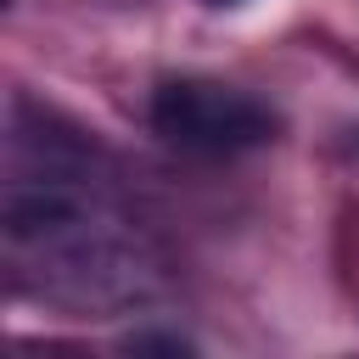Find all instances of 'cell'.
Listing matches in <instances>:
<instances>
[{"mask_svg": "<svg viewBox=\"0 0 359 359\" xmlns=\"http://www.w3.org/2000/svg\"><path fill=\"white\" fill-rule=\"evenodd\" d=\"M151 129L180 146V151H202V157H230V151H252L264 140H275L280 118L219 79H163L151 90Z\"/></svg>", "mask_w": 359, "mask_h": 359, "instance_id": "1", "label": "cell"}, {"mask_svg": "<svg viewBox=\"0 0 359 359\" xmlns=\"http://www.w3.org/2000/svg\"><path fill=\"white\" fill-rule=\"evenodd\" d=\"M129 348L135 353H191V342L168 337V331H140V337H129Z\"/></svg>", "mask_w": 359, "mask_h": 359, "instance_id": "2", "label": "cell"}, {"mask_svg": "<svg viewBox=\"0 0 359 359\" xmlns=\"http://www.w3.org/2000/svg\"><path fill=\"white\" fill-rule=\"evenodd\" d=\"M202 6H236V0H202Z\"/></svg>", "mask_w": 359, "mask_h": 359, "instance_id": "3", "label": "cell"}]
</instances>
